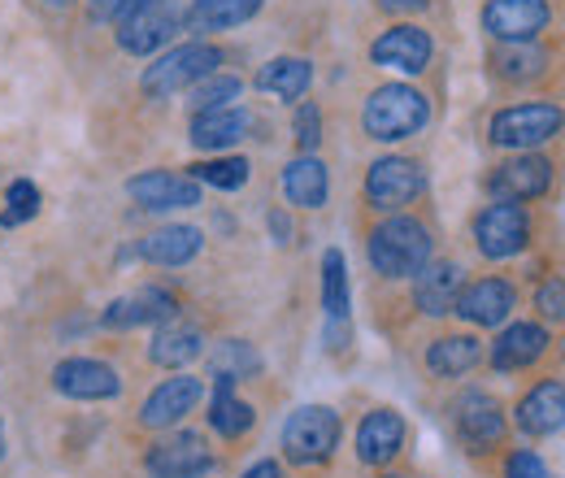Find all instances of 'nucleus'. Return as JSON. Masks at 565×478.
I'll use <instances>...</instances> for the list:
<instances>
[{"label": "nucleus", "instance_id": "f257e3e1", "mask_svg": "<svg viewBox=\"0 0 565 478\" xmlns=\"http://www.w3.org/2000/svg\"><path fill=\"white\" fill-rule=\"evenodd\" d=\"M430 123V100L409 83H387L379 92H370L365 109H361V127L365 136L379 144H396V139L418 136Z\"/></svg>", "mask_w": 565, "mask_h": 478}, {"label": "nucleus", "instance_id": "f03ea898", "mask_svg": "<svg viewBox=\"0 0 565 478\" xmlns=\"http://www.w3.org/2000/svg\"><path fill=\"white\" fill-rule=\"evenodd\" d=\"M430 231L418 217H387L370 231V266L383 278H414L430 262Z\"/></svg>", "mask_w": 565, "mask_h": 478}, {"label": "nucleus", "instance_id": "7ed1b4c3", "mask_svg": "<svg viewBox=\"0 0 565 478\" xmlns=\"http://www.w3.org/2000/svg\"><path fill=\"white\" fill-rule=\"evenodd\" d=\"M340 448V413L327 405H300L282 422V457L291 466H322Z\"/></svg>", "mask_w": 565, "mask_h": 478}, {"label": "nucleus", "instance_id": "20e7f679", "mask_svg": "<svg viewBox=\"0 0 565 478\" xmlns=\"http://www.w3.org/2000/svg\"><path fill=\"white\" fill-rule=\"evenodd\" d=\"M565 127V114L548 100H531V105H509L500 109L488 127L495 148H509V152H531L548 139H557Z\"/></svg>", "mask_w": 565, "mask_h": 478}, {"label": "nucleus", "instance_id": "39448f33", "mask_svg": "<svg viewBox=\"0 0 565 478\" xmlns=\"http://www.w3.org/2000/svg\"><path fill=\"white\" fill-rule=\"evenodd\" d=\"M222 66V49H213V44H183V49H170L166 57H157L152 66L143 70L140 87L148 96H174V92H183V87H196L201 78H210L217 74Z\"/></svg>", "mask_w": 565, "mask_h": 478}, {"label": "nucleus", "instance_id": "423d86ee", "mask_svg": "<svg viewBox=\"0 0 565 478\" xmlns=\"http://www.w3.org/2000/svg\"><path fill=\"white\" fill-rule=\"evenodd\" d=\"M426 192V170L409 157H379L365 174V201L370 209H405Z\"/></svg>", "mask_w": 565, "mask_h": 478}, {"label": "nucleus", "instance_id": "0eeeda50", "mask_svg": "<svg viewBox=\"0 0 565 478\" xmlns=\"http://www.w3.org/2000/svg\"><path fill=\"white\" fill-rule=\"evenodd\" d=\"M148 478H205L213 470V448L205 435L179 431L170 439H157L143 457Z\"/></svg>", "mask_w": 565, "mask_h": 478}, {"label": "nucleus", "instance_id": "6e6552de", "mask_svg": "<svg viewBox=\"0 0 565 478\" xmlns=\"http://www.w3.org/2000/svg\"><path fill=\"white\" fill-rule=\"evenodd\" d=\"M531 240V217L522 205H509V201H495L475 217V244L488 262H504V257H518Z\"/></svg>", "mask_w": 565, "mask_h": 478}, {"label": "nucleus", "instance_id": "1a4fd4ad", "mask_svg": "<svg viewBox=\"0 0 565 478\" xmlns=\"http://www.w3.org/2000/svg\"><path fill=\"white\" fill-rule=\"evenodd\" d=\"M553 188V161L535 157V152H513L509 161H500L488 174V192L495 201L522 205V201H540Z\"/></svg>", "mask_w": 565, "mask_h": 478}, {"label": "nucleus", "instance_id": "9d476101", "mask_svg": "<svg viewBox=\"0 0 565 478\" xmlns=\"http://www.w3.org/2000/svg\"><path fill=\"white\" fill-rule=\"evenodd\" d=\"M553 9L548 0H488L483 4V31L500 44H531L548 26Z\"/></svg>", "mask_w": 565, "mask_h": 478}, {"label": "nucleus", "instance_id": "9b49d317", "mask_svg": "<svg viewBox=\"0 0 565 478\" xmlns=\"http://www.w3.org/2000/svg\"><path fill=\"white\" fill-rule=\"evenodd\" d=\"M452 426L470 453H492L504 444V410L488 392H466L452 405Z\"/></svg>", "mask_w": 565, "mask_h": 478}, {"label": "nucleus", "instance_id": "f8f14e48", "mask_svg": "<svg viewBox=\"0 0 565 478\" xmlns=\"http://www.w3.org/2000/svg\"><path fill=\"white\" fill-rule=\"evenodd\" d=\"M179 26H183L179 9H174L170 0H157V4H148L140 13H131L127 22H118V44H122V53H131V57H148V53L166 49V44L179 35Z\"/></svg>", "mask_w": 565, "mask_h": 478}, {"label": "nucleus", "instance_id": "ddd939ff", "mask_svg": "<svg viewBox=\"0 0 565 478\" xmlns=\"http://www.w3.org/2000/svg\"><path fill=\"white\" fill-rule=\"evenodd\" d=\"M201 396H205V383L201 379L174 374V379H166V383H157L148 392V401L140 405V426H148V431H170V426H179L188 413L201 405Z\"/></svg>", "mask_w": 565, "mask_h": 478}, {"label": "nucleus", "instance_id": "4468645a", "mask_svg": "<svg viewBox=\"0 0 565 478\" xmlns=\"http://www.w3.org/2000/svg\"><path fill=\"white\" fill-rule=\"evenodd\" d=\"M127 196L140 209L170 213V209L201 205V183L192 174H174V170H143L127 183Z\"/></svg>", "mask_w": 565, "mask_h": 478}, {"label": "nucleus", "instance_id": "2eb2a0df", "mask_svg": "<svg viewBox=\"0 0 565 478\" xmlns=\"http://www.w3.org/2000/svg\"><path fill=\"white\" fill-rule=\"evenodd\" d=\"M430 53H435L430 35H426L423 26H414V22H396L392 31H383L370 44V62L374 66L401 70V74H423L430 66Z\"/></svg>", "mask_w": 565, "mask_h": 478}, {"label": "nucleus", "instance_id": "dca6fc26", "mask_svg": "<svg viewBox=\"0 0 565 478\" xmlns=\"http://www.w3.org/2000/svg\"><path fill=\"white\" fill-rule=\"evenodd\" d=\"M53 387L71 401H114L122 392V379L114 365H105L96 357H71L53 370Z\"/></svg>", "mask_w": 565, "mask_h": 478}, {"label": "nucleus", "instance_id": "f3484780", "mask_svg": "<svg viewBox=\"0 0 565 478\" xmlns=\"http://www.w3.org/2000/svg\"><path fill=\"white\" fill-rule=\"evenodd\" d=\"M174 318H179V300L166 287H140V291L114 300L100 322L109 331H131V327H161V322H174Z\"/></svg>", "mask_w": 565, "mask_h": 478}, {"label": "nucleus", "instance_id": "a211bd4d", "mask_svg": "<svg viewBox=\"0 0 565 478\" xmlns=\"http://www.w3.org/2000/svg\"><path fill=\"white\" fill-rule=\"evenodd\" d=\"M513 309H518L513 283H504V278H479V283L461 287L452 314H461L470 327H504Z\"/></svg>", "mask_w": 565, "mask_h": 478}, {"label": "nucleus", "instance_id": "6ab92c4d", "mask_svg": "<svg viewBox=\"0 0 565 478\" xmlns=\"http://www.w3.org/2000/svg\"><path fill=\"white\" fill-rule=\"evenodd\" d=\"M405 448V417L396 410H370L356 426V461L361 466H387Z\"/></svg>", "mask_w": 565, "mask_h": 478}, {"label": "nucleus", "instance_id": "aec40b11", "mask_svg": "<svg viewBox=\"0 0 565 478\" xmlns=\"http://www.w3.org/2000/svg\"><path fill=\"white\" fill-rule=\"evenodd\" d=\"M461 266L457 262H426L423 270L414 274V305L423 309L426 318H444L457 309L461 296Z\"/></svg>", "mask_w": 565, "mask_h": 478}, {"label": "nucleus", "instance_id": "412c9836", "mask_svg": "<svg viewBox=\"0 0 565 478\" xmlns=\"http://www.w3.org/2000/svg\"><path fill=\"white\" fill-rule=\"evenodd\" d=\"M565 426V383H535L518 401V431L522 435H557Z\"/></svg>", "mask_w": 565, "mask_h": 478}, {"label": "nucleus", "instance_id": "4be33fe9", "mask_svg": "<svg viewBox=\"0 0 565 478\" xmlns=\"http://www.w3.org/2000/svg\"><path fill=\"white\" fill-rule=\"evenodd\" d=\"M248 131H253V114L239 109V105L210 109V114H196L192 118V144L205 148V152H226V148H235Z\"/></svg>", "mask_w": 565, "mask_h": 478}, {"label": "nucleus", "instance_id": "5701e85b", "mask_svg": "<svg viewBox=\"0 0 565 478\" xmlns=\"http://www.w3.org/2000/svg\"><path fill=\"white\" fill-rule=\"evenodd\" d=\"M205 248V235L196 226H157L140 240V257L152 266H188Z\"/></svg>", "mask_w": 565, "mask_h": 478}, {"label": "nucleus", "instance_id": "b1692460", "mask_svg": "<svg viewBox=\"0 0 565 478\" xmlns=\"http://www.w3.org/2000/svg\"><path fill=\"white\" fill-rule=\"evenodd\" d=\"M548 352V331L535 322H513L500 331V340L492 343V365L495 370H526Z\"/></svg>", "mask_w": 565, "mask_h": 478}, {"label": "nucleus", "instance_id": "393cba45", "mask_svg": "<svg viewBox=\"0 0 565 478\" xmlns=\"http://www.w3.org/2000/svg\"><path fill=\"white\" fill-rule=\"evenodd\" d=\"M327 192H331V179H327V166L313 152H300L296 161H287V170H282V196L291 205L322 209L327 205Z\"/></svg>", "mask_w": 565, "mask_h": 478}, {"label": "nucleus", "instance_id": "a878e982", "mask_svg": "<svg viewBox=\"0 0 565 478\" xmlns=\"http://www.w3.org/2000/svg\"><path fill=\"white\" fill-rule=\"evenodd\" d=\"M483 361V343L475 336H439L426 348V370L435 379H461Z\"/></svg>", "mask_w": 565, "mask_h": 478}, {"label": "nucleus", "instance_id": "bb28decb", "mask_svg": "<svg viewBox=\"0 0 565 478\" xmlns=\"http://www.w3.org/2000/svg\"><path fill=\"white\" fill-rule=\"evenodd\" d=\"M266 0H192L188 9V31L196 35H210V31H231V26H244L248 18H257Z\"/></svg>", "mask_w": 565, "mask_h": 478}, {"label": "nucleus", "instance_id": "cd10ccee", "mask_svg": "<svg viewBox=\"0 0 565 478\" xmlns=\"http://www.w3.org/2000/svg\"><path fill=\"white\" fill-rule=\"evenodd\" d=\"M201 348H205V340H201L196 327L161 322L152 343H148V357H152L157 365H166V370H183V365H192V361L201 357Z\"/></svg>", "mask_w": 565, "mask_h": 478}, {"label": "nucleus", "instance_id": "c85d7f7f", "mask_svg": "<svg viewBox=\"0 0 565 478\" xmlns=\"http://www.w3.org/2000/svg\"><path fill=\"white\" fill-rule=\"evenodd\" d=\"M257 422V410L248 401L235 396V383H213V401H210V426L222 439H239L248 435Z\"/></svg>", "mask_w": 565, "mask_h": 478}, {"label": "nucleus", "instance_id": "c756f323", "mask_svg": "<svg viewBox=\"0 0 565 478\" xmlns=\"http://www.w3.org/2000/svg\"><path fill=\"white\" fill-rule=\"evenodd\" d=\"M313 83V66L305 57H275L270 66L257 70V92H270L279 100H300Z\"/></svg>", "mask_w": 565, "mask_h": 478}, {"label": "nucleus", "instance_id": "7c9ffc66", "mask_svg": "<svg viewBox=\"0 0 565 478\" xmlns=\"http://www.w3.org/2000/svg\"><path fill=\"white\" fill-rule=\"evenodd\" d=\"M210 370H213V383H239V379L262 374V357H257V348H253V343L222 340L217 348H213Z\"/></svg>", "mask_w": 565, "mask_h": 478}, {"label": "nucleus", "instance_id": "2f4dec72", "mask_svg": "<svg viewBox=\"0 0 565 478\" xmlns=\"http://www.w3.org/2000/svg\"><path fill=\"white\" fill-rule=\"evenodd\" d=\"M322 309L327 322H349V266L340 248L322 253Z\"/></svg>", "mask_w": 565, "mask_h": 478}, {"label": "nucleus", "instance_id": "473e14b6", "mask_svg": "<svg viewBox=\"0 0 565 478\" xmlns=\"http://www.w3.org/2000/svg\"><path fill=\"white\" fill-rule=\"evenodd\" d=\"M253 166L244 157H213V161H196L192 166V179L201 188H217V192H239L248 183Z\"/></svg>", "mask_w": 565, "mask_h": 478}, {"label": "nucleus", "instance_id": "72a5a7b5", "mask_svg": "<svg viewBox=\"0 0 565 478\" xmlns=\"http://www.w3.org/2000/svg\"><path fill=\"white\" fill-rule=\"evenodd\" d=\"M495 74L509 78V83L540 78V74H544V53L531 49V44H504V49L495 53Z\"/></svg>", "mask_w": 565, "mask_h": 478}, {"label": "nucleus", "instance_id": "f704fd0d", "mask_svg": "<svg viewBox=\"0 0 565 478\" xmlns=\"http://www.w3.org/2000/svg\"><path fill=\"white\" fill-rule=\"evenodd\" d=\"M239 92H244V83H239L235 74H210V78H201V83L192 87V109H196V114L226 109V105L239 100Z\"/></svg>", "mask_w": 565, "mask_h": 478}, {"label": "nucleus", "instance_id": "c9c22d12", "mask_svg": "<svg viewBox=\"0 0 565 478\" xmlns=\"http://www.w3.org/2000/svg\"><path fill=\"white\" fill-rule=\"evenodd\" d=\"M291 131H296V148H300V152H313V148L322 144V109H318L313 100H305V105L296 109V118H291Z\"/></svg>", "mask_w": 565, "mask_h": 478}, {"label": "nucleus", "instance_id": "e433bc0d", "mask_svg": "<svg viewBox=\"0 0 565 478\" xmlns=\"http://www.w3.org/2000/svg\"><path fill=\"white\" fill-rule=\"evenodd\" d=\"M35 213H40V192H35V183L18 179V183L9 188V213H4V226H22V222H31Z\"/></svg>", "mask_w": 565, "mask_h": 478}, {"label": "nucleus", "instance_id": "4c0bfd02", "mask_svg": "<svg viewBox=\"0 0 565 478\" xmlns=\"http://www.w3.org/2000/svg\"><path fill=\"white\" fill-rule=\"evenodd\" d=\"M535 309L548 322H565V278H544L535 291Z\"/></svg>", "mask_w": 565, "mask_h": 478}, {"label": "nucleus", "instance_id": "58836bf2", "mask_svg": "<svg viewBox=\"0 0 565 478\" xmlns=\"http://www.w3.org/2000/svg\"><path fill=\"white\" fill-rule=\"evenodd\" d=\"M148 4H157V0H92V22H127L131 13H140V9H148Z\"/></svg>", "mask_w": 565, "mask_h": 478}, {"label": "nucleus", "instance_id": "ea45409f", "mask_svg": "<svg viewBox=\"0 0 565 478\" xmlns=\"http://www.w3.org/2000/svg\"><path fill=\"white\" fill-rule=\"evenodd\" d=\"M504 478H553V470H548L535 453H509V461H504Z\"/></svg>", "mask_w": 565, "mask_h": 478}, {"label": "nucleus", "instance_id": "a19ab883", "mask_svg": "<svg viewBox=\"0 0 565 478\" xmlns=\"http://www.w3.org/2000/svg\"><path fill=\"white\" fill-rule=\"evenodd\" d=\"M239 478H287V475H282L279 461H270V457H266V461H253Z\"/></svg>", "mask_w": 565, "mask_h": 478}, {"label": "nucleus", "instance_id": "79ce46f5", "mask_svg": "<svg viewBox=\"0 0 565 478\" xmlns=\"http://www.w3.org/2000/svg\"><path fill=\"white\" fill-rule=\"evenodd\" d=\"M270 235H275L279 244H291V222H287L282 209H270Z\"/></svg>", "mask_w": 565, "mask_h": 478}, {"label": "nucleus", "instance_id": "37998d69", "mask_svg": "<svg viewBox=\"0 0 565 478\" xmlns=\"http://www.w3.org/2000/svg\"><path fill=\"white\" fill-rule=\"evenodd\" d=\"M379 9H387V13H418V9H426V0H379Z\"/></svg>", "mask_w": 565, "mask_h": 478}, {"label": "nucleus", "instance_id": "c03bdc74", "mask_svg": "<svg viewBox=\"0 0 565 478\" xmlns=\"http://www.w3.org/2000/svg\"><path fill=\"white\" fill-rule=\"evenodd\" d=\"M49 9H66V4H74V0H44Z\"/></svg>", "mask_w": 565, "mask_h": 478}, {"label": "nucleus", "instance_id": "a18cd8bd", "mask_svg": "<svg viewBox=\"0 0 565 478\" xmlns=\"http://www.w3.org/2000/svg\"><path fill=\"white\" fill-rule=\"evenodd\" d=\"M0 457H4V426H0Z\"/></svg>", "mask_w": 565, "mask_h": 478}, {"label": "nucleus", "instance_id": "49530a36", "mask_svg": "<svg viewBox=\"0 0 565 478\" xmlns=\"http://www.w3.org/2000/svg\"><path fill=\"white\" fill-rule=\"evenodd\" d=\"M387 478H405V475H387Z\"/></svg>", "mask_w": 565, "mask_h": 478}]
</instances>
